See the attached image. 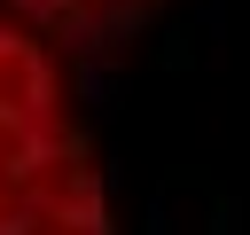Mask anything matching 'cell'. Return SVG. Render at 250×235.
Masks as SVG:
<instances>
[{"label":"cell","instance_id":"obj_1","mask_svg":"<svg viewBox=\"0 0 250 235\" xmlns=\"http://www.w3.org/2000/svg\"><path fill=\"white\" fill-rule=\"evenodd\" d=\"M0 118H23V125H70V70H62V47L23 24L16 8H0Z\"/></svg>","mask_w":250,"mask_h":235},{"label":"cell","instance_id":"obj_2","mask_svg":"<svg viewBox=\"0 0 250 235\" xmlns=\"http://www.w3.org/2000/svg\"><path fill=\"white\" fill-rule=\"evenodd\" d=\"M70 133V125H23V118H0V235H39V212H31V164L39 149Z\"/></svg>","mask_w":250,"mask_h":235},{"label":"cell","instance_id":"obj_3","mask_svg":"<svg viewBox=\"0 0 250 235\" xmlns=\"http://www.w3.org/2000/svg\"><path fill=\"white\" fill-rule=\"evenodd\" d=\"M0 8H16V16H23V24H39V31H70V39H102V31H117V24L148 16L156 0H0Z\"/></svg>","mask_w":250,"mask_h":235},{"label":"cell","instance_id":"obj_4","mask_svg":"<svg viewBox=\"0 0 250 235\" xmlns=\"http://www.w3.org/2000/svg\"><path fill=\"white\" fill-rule=\"evenodd\" d=\"M39 235H70V227H39Z\"/></svg>","mask_w":250,"mask_h":235}]
</instances>
